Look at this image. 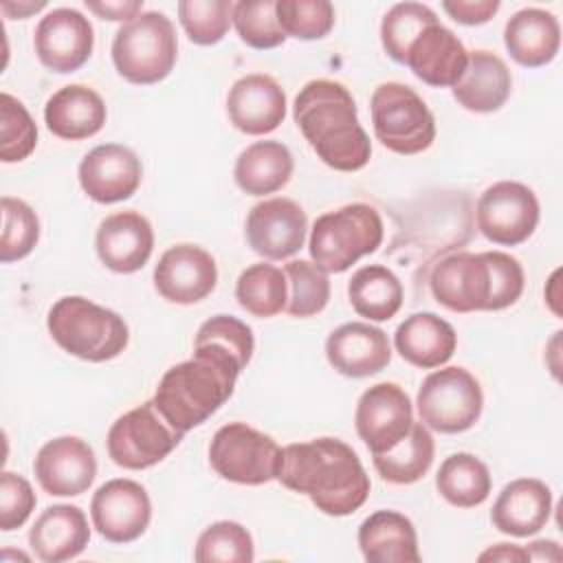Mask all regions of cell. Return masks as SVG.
I'll return each mask as SVG.
<instances>
[{"label":"cell","mask_w":563,"mask_h":563,"mask_svg":"<svg viewBox=\"0 0 563 563\" xmlns=\"http://www.w3.org/2000/svg\"><path fill=\"white\" fill-rule=\"evenodd\" d=\"M277 479L330 517L356 512L369 495V475L356 451L339 438H317L282 449Z\"/></svg>","instance_id":"obj_1"},{"label":"cell","mask_w":563,"mask_h":563,"mask_svg":"<svg viewBox=\"0 0 563 563\" xmlns=\"http://www.w3.org/2000/svg\"><path fill=\"white\" fill-rule=\"evenodd\" d=\"M240 372L242 365L227 347L194 343V356L163 374L152 400L174 429L187 433L231 398Z\"/></svg>","instance_id":"obj_2"},{"label":"cell","mask_w":563,"mask_h":563,"mask_svg":"<svg viewBox=\"0 0 563 563\" xmlns=\"http://www.w3.org/2000/svg\"><path fill=\"white\" fill-rule=\"evenodd\" d=\"M292 117L317 156L336 172L367 165L372 143L358 123L350 90L334 79H312L295 97Z\"/></svg>","instance_id":"obj_3"},{"label":"cell","mask_w":563,"mask_h":563,"mask_svg":"<svg viewBox=\"0 0 563 563\" xmlns=\"http://www.w3.org/2000/svg\"><path fill=\"white\" fill-rule=\"evenodd\" d=\"M46 328L64 352L88 363L119 356L130 341L121 314L77 295L62 297L51 306Z\"/></svg>","instance_id":"obj_4"},{"label":"cell","mask_w":563,"mask_h":563,"mask_svg":"<svg viewBox=\"0 0 563 563\" xmlns=\"http://www.w3.org/2000/svg\"><path fill=\"white\" fill-rule=\"evenodd\" d=\"M178 57V40L172 20L161 11H143L119 26L112 40L117 73L139 86L163 81Z\"/></svg>","instance_id":"obj_5"},{"label":"cell","mask_w":563,"mask_h":563,"mask_svg":"<svg viewBox=\"0 0 563 563\" xmlns=\"http://www.w3.org/2000/svg\"><path fill=\"white\" fill-rule=\"evenodd\" d=\"M383 242L380 213L365 202H352L319 216L310 233V257L323 273H343Z\"/></svg>","instance_id":"obj_6"},{"label":"cell","mask_w":563,"mask_h":563,"mask_svg":"<svg viewBox=\"0 0 563 563\" xmlns=\"http://www.w3.org/2000/svg\"><path fill=\"white\" fill-rule=\"evenodd\" d=\"M374 134L394 154L411 156L431 147L435 119L422 97L407 84L385 81L369 99Z\"/></svg>","instance_id":"obj_7"},{"label":"cell","mask_w":563,"mask_h":563,"mask_svg":"<svg viewBox=\"0 0 563 563\" xmlns=\"http://www.w3.org/2000/svg\"><path fill=\"white\" fill-rule=\"evenodd\" d=\"M420 422L440 433L468 431L482 416L484 394L479 380L464 367L431 372L416 396Z\"/></svg>","instance_id":"obj_8"},{"label":"cell","mask_w":563,"mask_h":563,"mask_svg":"<svg viewBox=\"0 0 563 563\" xmlns=\"http://www.w3.org/2000/svg\"><path fill=\"white\" fill-rule=\"evenodd\" d=\"M282 449L277 442L249 427L246 422H229L213 433L209 444V464L227 482L260 486L277 479Z\"/></svg>","instance_id":"obj_9"},{"label":"cell","mask_w":563,"mask_h":563,"mask_svg":"<svg viewBox=\"0 0 563 563\" xmlns=\"http://www.w3.org/2000/svg\"><path fill=\"white\" fill-rule=\"evenodd\" d=\"M183 435L161 416L154 400H147L112 422L106 444L117 466L143 471L165 460L180 444Z\"/></svg>","instance_id":"obj_10"},{"label":"cell","mask_w":563,"mask_h":563,"mask_svg":"<svg viewBox=\"0 0 563 563\" xmlns=\"http://www.w3.org/2000/svg\"><path fill=\"white\" fill-rule=\"evenodd\" d=\"M479 233L499 246L526 242L539 224V200L534 191L517 180H499L486 187L475 207Z\"/></svg>","instance_id":"obj_11"},{"label":"cell","mask_w":563,"mask_h":563,"mask_svg":"<svg viewBox=\"0 0 563 563\" xmlns=\"http://www.w3.org/2000/svg\"><path fill=\"white\" fill-rule=\"evenodd\" d=\"M354 424L372 455L396 446L413 424V405L396 383H378L365 389L356 402Z\"/></svg>","instance_id":"obj_12"},{"label":"cell","mask_w":563,"mask_h":563,"mask_svg":"<svg viewBox=\"0 0 563 563\" xmlns=\"http://www.w3.org/2000/svg\"><path fill=\"white\" fill-rule=\"evenodd\" d=\"M90 517L106 541L130 543L147 530L152 501L139 482L117 477L97 488L90 501Z\"/></svg>","instance_id":"obj_13"},{"label":"cell","mask_w":563,"mask_h":563,"mask_svg":"<svg viewBox=\"0 0 563 563\" xmlns=\"http://www.w3.org/2000/svg\"><path fill=\"white\" fill-rule=\"evenodd\" d=\"M33 46L42 66L53 73H73L88 62L95 46V31L84 13L59 7L37 22Z\"/></svg>","instance_id":"obj_14"},{"label":"cell","mask_w":563,"mask_h":563,"mask_svg":"<svg viewBox=\"0 0 563 563\" xmlns=\"http://www.w3.org/2000/svg\"><path fill=\"white\" fill-rule=\"evenodd\" d=\"M33 473L44 493L75 497L92 486L97 477V457L86 440L77 435H59L37 451Z\"/></svg>","instance_id":"obj_15"},{"label":"cell","mask_w":563,"mask_h":563,"mask_svg":"<svg viewBox=\"0 0 563 563\" xmlns=\"http://www.w3.org/2000/svg\"><path fill=\"white\" fill-rule=\"evenodd\" d=\"M246 242L266 260L295 255L308 231L306 211L290 198H268L257 202L246 216Z\"/></svg>","instance_id":"obj_16"},{"label":"cell","mask_w":563,"mask_h":563,"mask_svg":"<svg viewBox=\"0 0 563 563\" xmlns=\"http://www.w3.org/2000/svg\"><path fill=\"white\" fill-rule=\"evenodd\" d=\"M216 284V260L198 244L169 246L154 268V288L172 303H198L213 292Z\"/></svg>","instance_id":"obj_17"},{"label":"cell","mask_w":563,"mask_h":563,"mask_svg":"<svg viewBox=\"0 0 563 563\" xmlns=\"http://www.w3.org/2000/svg\"><path fill=\"white\" fill-rule=\"evenodd\" d=\"M77 176L88 198L101 205H112L136 194L143 178V167L130 147L103 143L92 147L81 158Z\"/></svg>","instance_id":"obj_18"},{"label":"cell","mask_w":563,"mask_h":563,"mask_svg":"<svg viewBox=\"0 0 563 563\" xmlns=\"http://www.w3.org/2000/svg\"><path fill=\"white\" fill-rule=\"evenodd\" d=\"M429 288L433 299L453 312L486 310L490 295L488 264L482 253H451L431 268Z\"/></svg>","instance_id":"obj_19"},{"label":"cell","mask_w":563,"mask_h":563,"mask_svg":"<svg viewBox=\"0 0 563 563\" xmlns=\"http://www.w3.org/2000/svg\"><path fill=\"white\" fill-rule=\"evenodd\" d=\"M227 114L233 128L244 134H268L286 117V92L271 75H244L229 88Z\"/></svg>","instance_id":"obj_20"},{"label":"cell","mask_w":563,"mask_h":563,"mask_svg":"<svg viewBox=\"0 0 563 563\" xmlns=\"http://www.w3.org/2000/svg\"><path fill=\"white\" fill-rule=\"evenodd\" d=\"M468 51L444 24H427L405 53V66L433 88H453L466 70Z\"/></svg>","instance_id":"obj_21"},{"label":"cell","mask_w":563,"mask_h":563,"mask_svg":"<svg viewBox=\"0 0 563 563\" xmlns=\"http://www.w3.org/2000/svg\"><path fill=\"white\" fill-rule=\"evenodd\" d=\"M95 249L101 264L112 273H136L147 264L154 249L152 224L136 211H117L99 222Z\"/></svg>","instance_id":"obj_22"},{"label":"cell","mask_w":563,"mask_h":563,"mask_svg":"<svg viewBox=\"0 0 563 563\" xmlns=\"http://www.w3.org/2000/svg\"><path fill=\"white\" fill-rule=\"evenodd\" d=\"M325 358L339 374L365 378L389 365L391 347L380 328L363 321H350L330 332L325 341Z\"/></svg>","instance_id":"obj_23"},{"label":"cell","mask_w":563,"mask_h":563,"mask_svg":"<svg viewBox=\"0 0 563 563\" xmlns=\"http://www.w3.org/2000/svg\"><path fill=\"white\" fill-rule=\"evenodd\" d=\"M552 512V490L537 477H519L497 495L490 521L510 537H532L545 528Z\"/></svg>","instance_id":"obj_24"},{"label":"cell","mask_w":563,"mask_h":563,"mask_svg":"<svg viewBox=\"0 0 563 563\" xmlns=\"http://www.w3.org/2000/svg\"><path fill=\"white\" fill-rule=\"evenodd\" d=\"M90 541L84 510L70 504H53L29 530V545L44 563H64L79 556Z\"/></svg>","instance_id":"obj_25"},{"label":"cell","mask_w":563,"mask_h":563,"mask_svg":"<svg viewBox=\"0 0 563 563\" xmlns=\"http://www.w3.org/2000/svg\"><path fill=\"white\" fill-rule=\"evenodd\" d=\"M108 110L101 95L84 84H68L53 92L44 106L46 128L66 141L95 136L106 123Z\"/></svg>","instance_id":"obj_26"},{"label":"cell","mask_w":563,"mask_h":563,"mask_svg":"<svg viewBox=\"0 0 563 563\" xmlns=\"http://www.w3.org/2000/svg\"><path fill=\"white\" fill-rule=\"evenodd\" d=\"M504 44L519 66H545L556 57L561 46L559 20L545 9H521L508 18L504 26Z\"/></svg>","instance_id":"obj_27"},{"label":"cell","mask_w":563,"mask_h":563,"mask_svg":"<svg viewBox=\"0 0 563 563\" xmlns=\"http://www.w3.org/2000/svg\"><path fill=\"white\" fill-rule=\"evenodd\" d=\"M394 345L413 367L433 369L453 356L457 334L453 325L435 312H416L396 328Z\"/></svg>","instance_id":"obj_28"},{"label":"cell","mask_w":563,"mask_h":563,"mask_svg":"<svg viewBox=\"0 0 563 563\" xmlns=\"http://www.w3.org/2000/svg\"><path fill=\"white\" fill-rule=\"evenodd\" d=\"M512 90V77L506 62L490 51H471L466 70L453 86L455 101L471 112L499 110Z\"/></svg>","instance_id":"obj_29"},{"label":"cell","mask_w":563,"mask_h":563,"mask_svg":"<svg viewBox=\"0 0 563 563\" xmlns=\"http://www.w3.org/2000/svg\"><path fill=\"white\" fill-rule=\"evenodd\" d=\"M358 548L367 563H418V537L409 517L376 510L358 526Z\"/></svg>","instance_id":"obj_30"},{"label":"cell","mask_w":563,"mask_h":563,"mask_svg":"<svg viewBox=\"0 0 563 563\" xmlns=\"http://www.w3.org/2000/svg\"><path fill=\"white\" fill-rule=\"evenodd\" d=\"M292 154L279 141H257L240 152L233 169L238 187L249 196L279 191L292 176Z\"/></svg>","instance_id":"obj_31"},{"label":"cell","mask_w":563,"mask_h":563,"mask_svg":"<svg viewBox=\"0 0 563 563\" xmlns=\"http://www.w3.org/2000/svg\"><path fill=\"white\" fill-rule=\"evenodd\" d=\"M347 297L356 314L369 321H387L402 306V284L387 266L369 264L352 275Z\"/></svg>","instance_id":"obj_32"},{"label":"cell","mask_w":563,"mask_h":563,"mask_svg":"<svg viewBox=\"0 0 563 563\" xmlns=\"http://www.w3.org/2000/svg\"><path fill=\"white\" fill-rule=\"evenodd\" d=\"M438 493L455 508H475L490 495L493 479L488 466L473 453L449 455L435 475Z\"/></svg>","instance_id":"obj_33"},{"label":"cell","mask_w":563,"mask_h":563,"mask_svg":"<svg viewBox=\"0 0 563 563\" xmlns=\"http://www.w3.org/2000/svg\"><path fill=\"white\" fill-rule=\"evenodd\" d=\"M433 435L422 422H413L409 433L389 451L372 455L376 473L389 484H413L427 475L433 464Z\"/></svg>","instance_id":"obj_34"},{"label":"cell","mask_w":563,"mask_h":563,"mask_svg":"<svg viewBox=\"0 0 563 563\" xmlns=\"http://www.w3.org/2000/svg\"><path fill=\"white\" fill-rule=\"evenodd\" d=\"M238 303L253 317H275L286 310L288 282L282 268L273 264H251L235 282Z\"/></svg>","instance_id":"obj_35"},{"label":"cell","mask_w":563,"mask_h":563,"mask_svg":"<svg viewBox=\"0 0 563 563\" xmlns=\"http://www.w3.org/2000/svg\"><path fill=\"white\" fill-rule=\"evenodd\" d=\"M288 282L286 312L290 317H312L319 314L330 301V279L314 262L292 260L284 266Z\"/></svg>","instance_id":"obj_36"},{"label":"cell","mask_w":563,"mask_h":563,"mask_svg":"<svg viewBox=\"0 0 563 563\" xmlns=\"http://www.w3.org/2000/svg\"><path fill=\"white\" fill-rule=\"evenodd\" d=\"M194 559L198 563H251L255 559L253 537L238 521H216L200 532Z\"/></svg>","instance_id":"obj_37"},{"label":"cell","mask_w":563,"mask_h":563,"mask_svg":"<svg viewBox=\"0 0 563 563\" xmlns=\"http://www.w3.org/2000/svg\"><path fill=\"white\" fill-rule=\"evenodd\" d=\"M438 22V15L431 7L422 2H398L394 4L380 22V42L385 53L398 62L405 64V53L409 44L416 40V35L427 26Z\"/></svg>","instance_id":"obj_38"},{"label":"cell","mask_w":563,"mask_h":563,"mask_svg":"<svg viewBox=\"0 0 563 563\" xmlns=\"http://www.w3.org/2000/svg\"><path fill=\"white\" fill-rule=\"evenodd\" d=\"M2 240H0V262L11 264L26 257L40 240L37 213L20 198L2 196Z\"/></svg>","instance_id":"obj_39"},{"label":"cell","mask_w":563,"mask_h":563,"mask_svg":"<svg viewBox=\"0 0 563 563\" xmlns=\"http://www.w3.org/2000/svg\"><path fill=\"white\" fill-rule=\"evenodd\" d=\"M275 2L277 0H240L233 4L231 22L246 46L268 51L286 42V33L277 22Z\"/></svg>","instance_id":"obj_40"},{"label":"cell","mask_w":563,"mask_h":563,"mask_svg":"<svg viewBox=\"0 0 563 563\" xmlns=\"http://www.w3.org/2000/svg\"><path fill=\"white\" fill-rule=\"evenodd\" d=\"M233 2L231 0H180L178 20L187 37L198 46L218 44L231 24Z\"/></svg>","instance_id":"obj_41"},{"label":"cell","mask_w":563,"mask_h":563,"mask_svg":"<svg viewBox=\"0 0 563 563\" xmlns=\"http://www.w3.org/2000/svg\"><path fill=\"white\" fill-rule=\"evenodd\" d=\"M37 145V128L20 99L0 95V161L20 163Z\"/></svg>","instance_id":"obj_42"},{"label":"cell","mask_w":563,"mask_h":563,"mask_svg":"<svg viewBox=\"0 0 563 563\" xmlns=\"http://www.w3.org/2000/svg\"><path fill=\"white\" fill-rule=\"evenodd\" d=\"M275 13L286 37L321 40L334 26V7L328 0H277Z\"/></svg>","instance_id":"obj_43"},{"label":"cell","mask_w":563,"mask_h":563,"mask_svg":"<svg viewBox=\"0 0 563 563\" xmlns=\"http://www.w3.org/2000/svg\"><path fill=\"white\" fill-rule=\"evenodd\" d=\"M482 255L488 264V275H490V295H488L486 310H504L512 306L523 292V284H526L523 268L517 257L504 251H484Z\"/></svg>","instance_id":"obj_44"},{"label":"cell","mask_w":563,"mask_h":563,"mask_svg":"<svg viewBox=\"0 0 563 563\" xmlns=\"http://www.w3.org/2000/svg\"><path fill=\"white\" fill-rule=\"evenodd\" d=\"M205 341L227 347L238 358L242 369L249 365L253 350H255L253 330L244 321H240L231 314H216V317L207 319L198 328L194 343H205Z\"/></svg>","instance_id":"obj_45"},{"label":"cell","mask_w":563,"mask_h":563,"mask_svg":"<svg viewBox=\"0 0 563 563\" xmlns=\"http://www.w3.org/2000/svg\"><path fill=\"white\" fill-rule=\"evenodd\" d=\"M37 497L29 484L18 473L2 471L0 475V530L9 532L26 523Z\"/></svg>","instance_id":"obj_46"},{"label":"cell","mask_w":563,"mask_h":563,"mask_svg":"<svg viewBox=\"0 0 563 563\" xmlns=\"http://www.w3.org/2000/svg\"><path fill=\"white\" fill-rule=\"evenodd\" d=\"M442 9L457 24L475 26V24H486L499 11V2L497 0H444Z\"/></svg>","instance_id":"obj_47"},{"label":"cell","mask_w":563,"mask_h":563,"mask_svg":"<svg viewBox=\"0 0 563 563\" xmlns=\"http://www.w3.org/2000/svg\"><path fill=\"white\" fill-rule=\"evenodd\" d=\"M88 11L110 22H130L139 13H143L141 0H86Z\"/></svg>","instance_id":"obj_48"},{"label":"cell","mask_w":563,"mask_h":563,"mask_svg":"<svg viewBox=\"0 0 563 563\" xmlns=\"http://www.w3.org/2000/svg\"><path fill=\"white\" fill-rule=\"evenodd\" d=\"M477 559L479 561H510V563L515 561V563H521V561H530V554L521 545L497 543L495 548H488L486 552H482Z\"/></svg>","instance_id":"obj_49"},{"label":"cell","mask_w":563,"mask_h":563,"mask_svg":"<svg viewBox=\"0 0 563 563\" xmlns=\"http://www.w3.org/2000/svg\"><path fill=\"white\" fill-rule=\"evenodd\" d=\"M44 7H46L44 0H40V2H7V0L0 2L2 13H7L9 18H18V20L29 18L31 13H35V11L44 9Z\"/></svg>","instance_id":"obj_50"},{"label":"cell","mask_w":563,"mask_h":563,"mask_svg":"<svg viewBox=\"0 0 563 563\" xmlns=\"http://www.w3.org/2000/svg\"><path fill=\"white\" fill-rule=\"evenodd\" d=\"M528 554H530V559H534V561H545V559H552L554 561V556L552 554H548V550H559V543L556 541H545V539H539V541H532V543H528Z\"/></svg>","instance_id":"obj_51"}]
</instances>
